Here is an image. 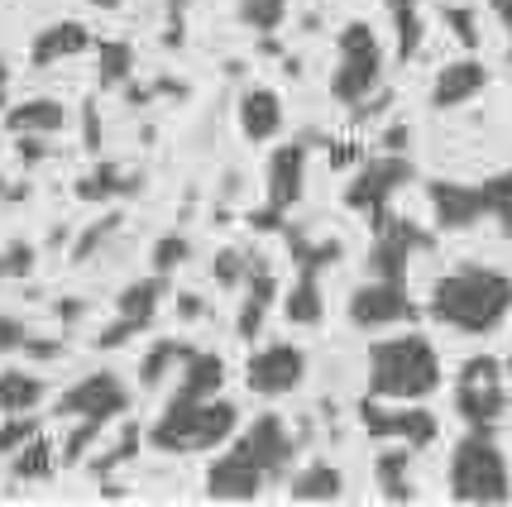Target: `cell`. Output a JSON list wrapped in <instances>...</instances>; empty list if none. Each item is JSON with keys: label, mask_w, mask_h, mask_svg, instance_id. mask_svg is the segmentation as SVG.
Masks as SVG:
<instances>
[{"label": "cell", "mask_w": 512, "mask_h": 507, "mask_svg": "<svg viewBox=\"0 0 512 507\" xmlns=\"http://www.w3.org/2000/svg\"><path fill=\"white\" fill-rule=\"evenodd\" d=\"M144 441H149V436H144V431H139L134 421H125L120 441H115L111 450H106V455H96V460H91V474H96V479H106V474H115L120 464H130L134 455H139V445H144Z\"/></svg>", "instance_id": "obj_35"}, {"label": "cell", "mask_w": 512, "mask_h": 507, "mask_svg": "<svg viewBox=\"0 0 512 507\" xmlns=\"http://www.w3.org/2000/svg\"><path fill=\"white\" fill-rule=\"evenodd\" d=\"M484 87H489V67L479 63V58H455L431 82V111H460Z\"/></svg>", "instance_id": "obj_17"}, {"label": "cell", "mask_w": 512, "mask_h": 507, "mask_svg": "<svg viewBox=\"0 0 512 507\" xmlns=\"http://www.w3.org/2000/svg\"><path fill=\"white\" fill-rule=\"evenodd\" d=\"M130 412V388L125 378L111 374V369H96V374L77 378L63 397H58V417L63 421H77V417H91V421H120Z\"/></svg>", "instance_id": "obj_12"}, {"label": "cell", "mask_w": 512, "mask_h": 507, "mask_svg": "<svg viewBox=\"0 0 512 507\" xmlns=\"http://www.w3.org/2000/svg\"><path fill=\"white\" fill-rule=\"evenodd\" d=\"M508 374H512V350H508Z\"/></svg>", "instance_id": "obj_57"}, {"label": "cell", "mask_w": 512, "mask_h": 507, "mask_svg": "<svg viewBox=\"0 0 512 507\" xmlns=\"http://www.w3.org/2000/svg\"><path fill=\"white\" fill-rule=\"evenodd\" d=\"M134 335H144V326H134V321H125V316H115L111 326L96 335V350H120V345H130Z\"/></svg>", "instance_id": "obj_43"}, {"label": "cell", "mask_w": 512, "mask_h": 507, "mask_svg": "<svg viewBox=\"0 0 512 507\" xmlns=\"http://www.w3.org/2000/svg\"><path fill=\"white\" fill-rule=\"evenodd\" d=\"M58 464H63L58 445L44 441V436H34L29 445H20V450L10 455V479H15V484H44V479L58 474Z\"/></svg>", "instance_id": "obj_29"}, {"label": "cell", "mask_w": 512, "mask_h": 507, "mask_svg": "<svg viewBox=\"0 0 512 507\" xmlns=\"http://www.w3.org/2000/svg\"><path fill=\"white\" fill-rule=\"evenodd\" d=\"M192 259V240L182 235V230H173V235H158L154 240V254H149V264H154V273H178L182 264Z\"/></svg>", "instance_id": "obj_37"}, {"label": "cell", "mask_w": 512, "mask_h": 507, "mask_svg": "<svg viewBox=\"0 0 512 507\" xmlns=\"http://www.w3.org/2000/svg\"><path fill=\"white\" fill-rule=\"evenodd\" d=\"M44 378L29 374V369H0V417H15V412H34L44 402Z\"/></svg>", "instance_id": "obj_31"}, {"label": "cell", "mask_w": 512, "mask_h": 507, "mask_svg": "<svg viewBox=\"0 0 512 507\" xmlns=\"http://www.w3.org/2000/svg\"><path fill=\"white\" fill-rule=\"evenodd\" d=\"M91 48V29L82 20H58L39 29L34 34V44H29V67H53L63 63V58H77V53H87Z\"/></svg>", "instance_id": "obj_20"}, {"label": "cell", "mask_w": 512, "mask_h": 507, "mask_svg": "<svg viewBox=\"0 0 512 507\" xmlns=\"http://www.w3.org/2000/svg\"><path fill=\"white\" fill-rule=\"evenodd\" d=\"M407 182H417L412 158L407 154H374V158H364V163L355 168V177L345 182L340 201H345L350 211H359V216H374V211H383L388 201L398 197Z\"/></svg>", "instance_id": "obj_9"}, {"label": "cell", "mask_w": 512, "mask_h": 507, "mask_svg": "<svg viewBox=\"0 0 512 507\" xmlns=\"http://www.w3.org/2000/svg\"><path fill=\"white\" fill-rule=\"evenodd\" d=\"M249 268H254V254H249V249H221L216 264H211V278L221 287H245Z\"/></svg>", "instance_id": "obj_40"}, {"label": "cell", "mask_w": 512, "mask_h": 507, "mask_svg": "<svg viewBox=\"0 0 512 507\" xmlns=\"http://www.w3.org/2000/svg\"><path fill=\"white\" fill-rule=\"evenodd\" d=\"M24 340H29V326H24L20 316H0V354L24 350Z\"/></svg>", "instance_id": "obj_46"}, {"label": "cell", "mask_w": 512, "mask_h": 507, "mask_svg": "<svg viewBox=\"0 0 512 507\" xmlns=\"http://www.w3.org/2000/svg\"><path fill=\"white\" fill-rule=\"evenodd\" d=\"M130 77H134V44L106 39V44L96 48V87L120 91V87H130Z\"/></svg>", "instance_id": "obj_32"}, {"label": "cell", "mask_w": 512, "mask_h": 507, "mask_svg": "<svg viewBox=\"0 0 512 507\" xmlns=\"http://www.w3.org/2000/svg\"><path fill=\"white\" fill-rule=\"evenodd\" d=\"M288 498L292 503H340L345 498V474L331 460H312L288 479Z\"/></svg>", "instance_id": "obj_24"}, {"label": "cell", "mask_w": 512, "mask_h": 507, "mask_svg": "<svg viewBox=\"0 0 512 507\" xmlns=\"http://www.w3.org/2000/svg\"><path fill=\"white\" fill-rule=\"evenodd\" d=\"M29 268H34V249H29V244L0 249V278H24Z\"/></svg>", "instance_id": "obj_44"}, {"label": "cell", "mask_w": 512, "mask_h": 507, "mask_svg": "<svg viewBox=\"0 0 512 507\" xmlns=\"http://www.w3.org/2000/svg\"><path fill=\"white\" fill-rule=\"evenodd\" d=\"M264 484H268L264 464L249 455L245 441L221 450L211 460V469H206V498H216V503H254L264 493Z\"/></svg>", "instance_id": "obj_13"}, {"label": "cell", "mask_w": 512, "mask_h": 507, "mask_svg": "<svg viewBox=\"0 0 512 507\" xmlns=\"http://www.w3.org/2000/svg\"><path fill=\"white\" fill-rule=\"evenodd\" d=\"M484 197H489V216L503 225V235L512 240V168L498 177H484Z\"/></svg>", "instance_id": "obj_38"}, {"label": "cell", "mask_w": 512, "mask_h": 507, "mask_svg": "<svg viewBox=\"0 0 512 507\" xmlns=\"http://www.w3.org/2000/svg\"><path fill=\"white\" fill-rule=\"evenodd\" d=\"M422 0H388V15H393V29H398V58L407 63L417 48H422Z\"/></svg>", "instance_id": "obj_33"}, {"label": "cell", "mask_w": 512, "mask_h": 507, "mask_svg": "<svg viewBox=\"0 0 512 507\" xmlns=\"http://www.w3.org/2000/svg\"><path fill=\"white\" fill-rule=\"evenodd\" d=\"M101 431H106V421H91V417L67 421V436H63V445H58V455H63L67 469L87 460V450H91L96 441H101Z\"/></svg>", "instance_id": "obj_34"}, {"label": "cell", "mask_w": 512, "mask_h": 507, "mask_svg": "<svg viewBox=\"0 0 512 507\" xmlns=\"http://www.w3.org/2000/svg\"><path fill=\"white\" fill-rule=\"evenodd\" d=\"M450 498L455 503H508L512 469L489 431H469L450 450Z\"/></svg>", "instance_id": "obj_4"}, {"label": "cell", "mask_w": 512, "mask_h": 507, "mask_svg": "<svg viewBox=\"0 0 512 507\" xmlns=\"http://www.w3.org/2000/svg\"><path fill=\"white\" fill-rule=\"evenodd\" d=\"M225 388V359L211 350H197L187 364L178 369V393L173 397H221Z\"/></svg>", "instance_id": "obj_27"}, {"label": "cell", "mask_w": 512, "mask_h": 507, "mask_svg": "<svg viewBox=\"0 0 512 507\" xmlns=\"http://www.w3.org/2000/svg\"><path fill=\"white\" fill-rule=\"evenodd\" d=\"M369 230H374V244H369V278L407 283L412 254H431V249H436V235H426L422 225L398 216L393 206L374 211V216H369Z\"/></svg>", "instance_id": "obj_6"}, {"label": "cell", "mask_w": 512, "mask_h": 507, "mask_svg": "<svg viewBox=\"0 0 512 507\" xmlns=\"http://www.w3.org/2000/svg\"><path fill=\"white\" fill-rule=\"evenodd\" d=\"M426 316L455 335H493L512 316V278L489 264H455L431 283Z\"/></svg>", "instance_id": "obj_1"}, {"label": "cell", "mask_w": 512, "mask_h": 507, "mask_svg": "<svg viewBox=\"0 0 512 507\" xmlns=\"http://www.w3.org/2000/svg\"><path fill=\"white\" fill-rule=\"evenodd\" d=\"M24 354H29V359H58V354H63V340H39V335H29V340H24Z\"/></svg>", "instance_id": "obj_51"}, {"label": "cell", "mask_w": 512, "mask_h": 507, "mask_svg": "<svg viewBox=\"0 0 512 507\" xmlns=\"http://www.w3.org/2000/svg\"><path fill=\"white\" fill-rule=\"evenodd\" d=\"M283 316L297 331H312L326 321V297H321V278L316 273H297V283L283 292Z\"/></svg>", "instance_id": "obj_26"}, {"label": "cell", "mask_w": 512, "mask_h": 507, "mask_svg": "<svg viewBox=\"0 0 512 507\" xmlns=\"http://www.w3.org/2000/svg\"><path fill=\"white\" fill-rule=\"evenodd\" d=\"M82 134H87L91 154H101V106L96 101H82Z\"/></svg>", "instance_id": "obj_48"}, {"label": "cell", "mask_w": 512, "mask_h": 507, "mask_svg": "<svg viewBox=\"0 0 512 507\" xmlns=\"http://www.w3.org/2000/svg\"><path fill=\"white\" fill-rule=\"evenodd\" d=\"M383 82V48L379 34L364 20H350L335 34V72H331V96L340 106H359L364 96H374Z\"/></svg>", "instance_id": "obj_5"}, {"label": "cell", "mask_w": 512, "mask_h": 507, "mask_svg": "<svg viewBox=\"0 0 512 507\" xmlns=\"http://www.w3.org/2000/svg\"><path fill=\"white\" fill-rule=\"evenodd\" d=\"M441 20L450 24V34L465 48H479V15L469 5H441Z\"/></svg>", "instance_id": "obj_42"}, {"label": "cell", "mask_w": 512, "mask_h": 507, "mask_svg": "<svg viewBox=\"0 0 512 507\" xmlns=\"http://www.w3.org/2000/svg\"><path fill=\"white\" fill-rule=\"evenodd\" d=\"M48 134H20V144H15V154H20V163H44L48 158Z\"/></svg>", "instance_id": "obj_49"}, {"label": "cell", "mask_w": 512, "mask_h": 507, "mask_svg": "<svg viewBox=\"0 0 512 507\" xmlns=\"http://www.w3.org/2000/svg\"><path fill=\"white\" fill-rule=\"evenodd\" d=\"M302 378H307V350L292 340H268L245 364V383L254 397H288L302 388Z\"/></svg>", "instance_id": "obj_11"}, {"label": "cell", "mask_w": 512, "mask_h": 507, "mask_svg": "<svg viewBox=\"0 0 512 507\" xmlns=\"http://www.w3.org/2000/svg\"><path fill=\"white\" fill-rule=\"evenodd\" d=\"M240 441H245V450L254 455V460L264 464L268 484H273V479H288L292 460H297V436L288 431V421L278 417V412H264Z\"/></svg>", "instance_id": "obj_16"}, {"label": "cell", "mask_w": 512, "mask_h": 507, "mask_svg": "<svg viewBox=\"0 0 512 507\" xmlns=\"http://www.w3.org/2000/svg\"><path fill=\"white\" fill-rule=\"evenodd\" d=\"M273 302H278V278H273V268L254 254V268H249V278H245V302L235 311V335H240V340H259L268 326Z\"/></svg>", "instance_id": "obj_18"}, {"label": "cell", "mask_w": 512, "mask_h": 507, "mask_svg": "<svg viewBox=\"0 0 512 507\" xmlns=\"http://www.w3.org/2000/svg\"><path fill=\"white\" fill-rule=\"evenodd\" d=\"M0 115H5V87H0Z\"/></svg>", "instance_id": "obj_55"}, {"label": "cell", "mask_w": 512, "mask_h": 507, "mask_svg": "<svg viewBox=\"0 0 512 507\" xmlns=\"http://www.w3.org/2000/svg\"><path fill=\"white\" fill-rule=\"evenodd\" d=\"M178 316H182V321H201V316H206V302H201L197 292H182V297H178Z\"/></svg>", "instance_id": "obj_52"}, {"label": "cell", "mask_w": 512, "mask_h": 507, "mask_svg": "<svg viewBox=\"0 0 512 507\" xmlns=\"http://www.w3.org/2000/svg\"><path fill=\"white\" fill-rule=\"evenodd\" d=\"M144 187L139 173H125L120 163H96L87 177H77V201H120Z\"/></svg>", "instance_id": "obj_25"}, {"label": "cell", "mask_w": 512, "mask_h": 507, "mask_svg": "<svg viewBox=\"0 0 512 507\" xmlns=\"http://www.w3.org/2000/svg\"><path fill=\"white\" fill-rule=\"evenodd\" d=\"M67 125V106L53 96H29L20 106H5V130L15 134H58Z\"/></svg>", "instance_id": "obj_23"}, {"label": "cell", "mask_w": 512, "mask_h": 507, "mask_svg": "<svg viewBox=\"0 0 512 507\" xmlns=\"http://www.w3.org/2000/svg\"><path fill=\"white\" fill-rule=\"evenodd\" d=\"M312 144H316V134H297V139L278 144V149L268 154V168H264L268 206L292 211L297 201L307 197V158H312Z\"/></svg>", "instance_id": "obj_14"}, {"label": "cell", "mask_w": 512, "mask_h": 507, "mask_svg": "<svg viewBox=\"0 0 512 507\" xmlns=\"http://www.w3.org/2000/svg\"><path fill=\"white\" fill-rule=\"evenodd\" d=\"M240 431V407L230 397H168L163 417L149 426L158 455H206Z\"/></svg>", "instance_id": "obj_3"}, {"label": "cell", "mask_w": 512, "mask_h": 507, "mask_svg": "<svg viewBox=\"0 0 512 507\" xmlns=\"http://www.w3.org/2000/svg\"><path fill=\"white\" fill-rule=\"evenodd\" d=\"M240 134H245L249 144H273L278 134H283V96L273 87H249L245 96H240Z\"/></svg>", "instance_id": "obj_19"}, {"label": "cell", "mask_w": 512, "mask_h": 507, "mask_svg": "<svg viewBox=\"0 0 512 507\" xmlns=\"http://www.w3.org/2000/svg\"><path fill=\"white\" fill-rule=\"evenodd\" d=\"M91 5H101V10H120V0H91Z\"/></svg>", "instance_id": "obj_53"}, {"label": "cell", "mask_w": 512, "mask_h": 507, "mask_svg": "<svg viewBox=\"0 0 512 507\" xmlns=\"http://www.w3.org/2000/svg\"><path fill=\"white\" fill-rule=\"evenodd\" d=\"M39 436V417L34 412H15V417H0V455L10 460L20 445H29Z\"/></svg>", "instance_id": "obj_39"}, {"label": "cell", "mask_w": 512, "mask_h": 507, "mask_svg": "<svg viewBox=\"0 0 512 507\" xmlns=\"http://www.w3.org/2000/svg\"><path fill=\"white\" fill-rule=\"evenodd\" d=\"M407 139H412V130H407V125H388V130L379 134L383 154H407Z\"/></svg>", "instance_id": "obj_50"}, {"label": "cell", "mask_w": 512, "mask_h": 507, "mask_svg": "<svg viewBox=\"0 0 512 507\" xmlns=\"http://www.w3.org/2000/svg\"><path fill=\"white\" fill-rule=\"evenodd\" d=\"M455 412L469 431H493L508 412V388H503V364L493 354H474L455 374Z\"/></svg>", "instance_id": "obj_7"}, {"label": "cell", "mask_w": 512, "mask_h": 507, "mask_svg": "<svg viewBox=\"0 0 512 507\" xmlns=\"http://www.w3.org/2000/svg\"><path fill=\"white\" fill-rule=\"evenodd\" d=\"M412 445L388 441V450L374 455V484H379L383 503H412L417 498V484H412Z\"/></svg>", "instance_id": "obj_21"}, {"label": "cell", "mask_w": 512, "mask_h": 507, "mask_svg": "<svg viewBox=\"0 0 512 507\" xmlns=\"http://www.w3.org/2000/svg\"><path fill=\"white\" fill-rule=\"evenodd\" d=\"M288 20V0H240V24L254 34H273Z\"/></svg>", "instance_id": "obj_36"}, {"label": "cell", "mask_w": 512, "mask_h": 507, "mask_svg": "<svg viewBox=\"0 0 512 507\" xmlns=\"http://www.w3.org/2000/svg\"><path fill=\"white\" fill-rule=\"evenodd\" d=\"M364 163V149H359L355 139H335L331 144V168L340 173V168H359Z\"/></svg>", "instance_id": "obj_47"}, {"label": "cell", "mask_w": 512, "mask_h": 507, "mask_svg": "<svg viewBox=\"0 0 512 507\" xmlns=\"http://www.w3.org/2000/svg\"><path fill=\"white\" fill-rule=\"evenodd\" d=\"M5 82H10V67H5V58H0V87H5Z\"/></svg>", "instance_id": "obj_54"}, {"label": "cell", "mask_w": 512, "mask_h": 507, "mask_svg": "<svg viewBox=\"0 0 512 507\" xmlns=\"http://www.w3.org/2000/svg\"><path fill=\"white\" fill-rule=\"evenodd\" d=\"M355 412H359V426L383 445L402 441V445H412V450H426V445H436V436H441V421H436V412H426V402H383V397H364Z\"/></svg>", "instance_id": "obj_8"}, {"label": "cell", "mask_w": 512, "mask_h": 507, "mask_svg": "<svg viewBox=\"0 0 512 507\" xmlns=\"http://www.w3.org/2000/svg\"><path fill=\"white\" fill-rule=\"evenodd\" d=\"M192 354H197V350H192L187 340H173V335L154 340V345H149V354L139 359V388H144V393L163 388V383H168V374H173V369H182Z\"/></svg>", "instance_id": "obj_28"}, {"label": "cell", "mask_w": 512, "mask_h": 507, "mask_svg": "<svg viewBox=\"0 0 512 507\" xmlns=\"http://www.w3.org/2000/svg\"><path fill=\"white\" fill-rule=\"evenodd\" d=\"M426 201L441 230H474L479 221H489V197L484 182H450V177H431L426 182Z\"/></svg>", "instance_id": "obj_15"}, {"label": "cell", "mask_w": 512, "mask_h": 507, "mask_svg": "<svg viewBox=\"0 0 512 507\" xmlns=\"http://www.w3.org/2000/svg\"><path fill=\"white\" fill-rule=\"evenodd\" d=\"M388 106H393V91H374V96H364L359 106H350V120H355V125H369V120H379Z\"/></svg>", "instance_id": "obj_45"}, {"label": "cell", "mask_w": 512, "mask_h": 507, "mask_svg": "<svg viewBox=\"0 0 512 507\" xmlns=\"http://www.w3.org/2000/svg\"><path fill=\"white\" fill-rule=\"evenodd\" d=\"M120 221H125L120 211H106V216H101V221L91 225V230L82 235V240L72 244V264H87L91 254H96V249H101V244H106V240L115 235V230H120Z\"/></svg>", "instance_id": "obj_41"}, {"label": "cell", "mask_w": 512, "mask_h": 507, "mask_svg": "<svg viewBox=\"0 0 512 507\" xmlns=\"http://www.w3.org/2000/svg\"><path fill=\"white\" fill-rule=\"evenodd\" d=\"M364 369H369V397H383V402H426L446 383L441 350L417 331L374 340Z\"/></svg>", "instance_id": "obj_2"}, {"label": "cell", "mask_w": 512, "mask_h": 507, "mask_svg": "<svg viewBox=\"0 0 512 507\" xmlns=\"http://www.w3.org/2000/svg\"><path fill=\"white\" fill-rule=\"evenodd\" d=\"M283 235H288V249H292L297 273H316V278H321L331 264L345 259V244L340 240H312V235H307V230H297V225H288Z\"/></svg>", "instance_id": "obj_30"}, {"label": "cell", "mask_w": 512, "mask_h": 507, "mask_svg": "<svg viewBox=\"0 0 512 507\" xmlns=\"http://www.w3.org/2000/svg\"><path fill=\"white\" fill-rule=\"evenodd\" d=\"M417 316H422V307L412 302L407 283L369 278L350 292V326H359V331H393V326H412Z\"/></svg>", "instance_id": "obj_10"}, {"label": "cell", "mask_w": 512, "mask_h": 507, "mask_svg": "<svg viewBox=\"0 0 512 507\" xmlns=\"http://www.w3.org/2000/svg\"><path fill=\"white\" fill-rule=\"evenodd\" d=\"M503 24H508V44H512V15H508V20H503Z\"/></svg>", "instance_id": "obj_56"}, {"label": "cell", "mask_w": 512, "mask_h": 507, "mask_svg": "<svg viewBox=\"0 0 512 507\" xmlns=\"http://www.w3.org/2000/svg\"><path fill=\"white\" fill-rule=\"evenodd\" d=\"M163 297H168V278L163 273H149V278H134V283L120 287V297H115V316H125L134 326H154L158 307H163Z\"/></svg>", "instance_id": "obj_22"}]
</instances>
